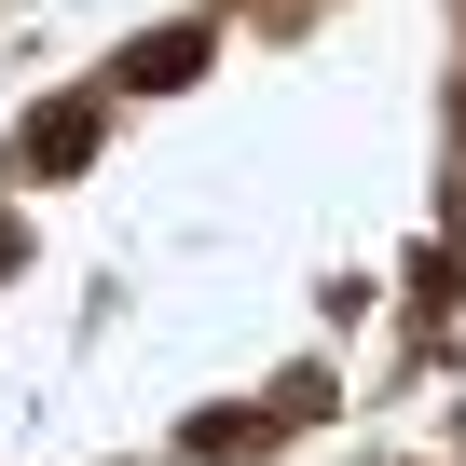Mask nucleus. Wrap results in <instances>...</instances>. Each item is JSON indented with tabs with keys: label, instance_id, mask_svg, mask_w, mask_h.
Here are the masks:
<instances>
[{
	"label": "nucleus",
	"instance_id": "f257e3e1",
	"mask_svg": "<svg viewBox=\"0 0 466 466\" xmlns=\"http://www.w3.org/2000/svg\"><path fill=\"white\" fill-rule=\"evenodd\" d=\"M192 69H206V28H151L124 83H137V96H165V83H192Z\"/></svg>",
	"mask_w": 466,
	"mask_h": 466
},
{
	"label": "nucleus",
	"instance_id": "7ed1b4c3",
	"mask_svg": "<svg viewBox=\"0 0 466 466\" xmlns=\"http://www.w3.org/2000/svg\"><path fill=\"white\" fill-rule=\"evenodd\" d=\"M192 452L233 466V452H261V411H192Z\"/></svg>",
	"mask_w": 466,
	"mask_h": 466
},
{
	"label": "nucleus",
	"instance_id": "f03ea898",
	"mask_svg": "<svg viewBox=\"0 0 466 466\" xmlns=\"http://www.w3.org/2000/svg\"><path fill=\"white\" fill-rule=\"evenodd\" d=\"M83 151H96V96H69V110L28 124V165H83Z\"/></svg>",
	"mask_w": 466,
	"mask_h": 466
},
{
	"label": "nucleus",
	"instance_id": "20e7f679",
	"mask_svg": "<svg viewBox=\"0 0 466 466\" xmlns=\"http://www.w3.org/2000/svg\"><path fill=\"white\" fill-rule=\"evenodd\" d=\"M15 261H28V233H15V219H0V275H15Z\"/></svg>",
	"mask_w": 466,
	"mask_h": 466
}]
</instances>
